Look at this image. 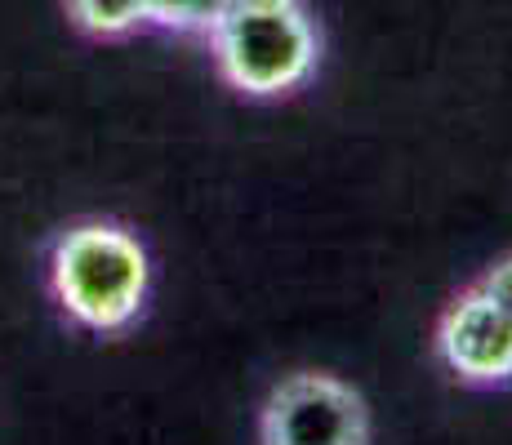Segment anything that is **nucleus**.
Instances as JSON below:
<instances>
[{"mask_svg": "<svg viewBox=\"0 0 512 445\" xmlns=\"http://www.w3.org/2000/svg\"><path fill=\"white\" fill-rule=\"evenodd\" d=\"M45 290L72 330L116 339L147 312L152 254L134 227L116 219H76L49 241Z\"/></svg>", "mask_w": 512, "mask_h": 445, "instance_id": "nucleus-1", "label": "nucleus"}, {"mask_svg": "<svg viewBox=\"0 0 512 445\" xmlns=\"http://www.w3.org/2000/svg\"><path fill=\"white\" fill-rule=\"evenodd\" d=\"M67 18L94 41H125L152 27V0H67Z\"/></svg>", "mask_w": 512, "mask_h": 445, "instance_id": "nucleus-5", "label": "nucleus"}, {"mask_svg": "<svg viewBox=\"0 0 512 445\" xmlns=\"http://www.w3.org/2000/svg\"><path fill=\"white\" fill-rule=\"evenodd\" d=\"M259 445H370V405L330 370H294L259 405Z\"/></svg>", "mask_w": 512, "mask_h": 445, "instance_id": "nucleus-3", "label": "nucleus"}, {"mask_svg": "<svg viewBox=\"0 0 512 445\" xmlns=\"http://www.w3.org/2000/svg\"><path fill=\"white\" fill-rule=\"evenodd\" d=\"M472 285H477V290H486L490 299L499 303V308H508V312H512V250L504 254V259L490 263Z\"/></svg>", "mask_w": 512, "mask_h": 445, "instance_id": "nucleus-7", "label": "nucleus"}, {"mask_svg": "<svg viewBox=\"0 0 512 445\" xmlns=\"http://www.w3.org/2000/svg\"><path fill=\"white\" fill-rule=\"evenodd\" d=\"M441 370L464 388H508L512 383V312L486 290L464 285L432 330Z\"/></svg>", "mask_w": 512, "mask_h": 445, "instance_id": "nucleus-4", "label": "nucleus"}, {"mask_svg": "<svg viewBox=\"0 0 512 445\" xmlns=\"http://www.w3.org/2000/svg\"><path fill=\"white\" fill-rule=\"evenodd\" d=\"M210 54L223 85L241 98H290L321 63V36L303 0H232L214 23Z\"/></svg>", "mask_w": 512, "mask_h": 445, "instance_id": "nucleus-2", "label": "nucleus"}, {"mask_svg": "<svg viewBox=\"0 0 512 445\" xmlns=\"http://www.w3.org/2000/svg\"><path fill=\"white\" fill-rule=\"evenodd\" d=\"M228 9L232 0H152V27L179 36H210Z\"/></svg>", "mask_w": 512, "mask_h": 445, "instance_id": "nucleus-6", "label": "nucleus"}]
</instances>
